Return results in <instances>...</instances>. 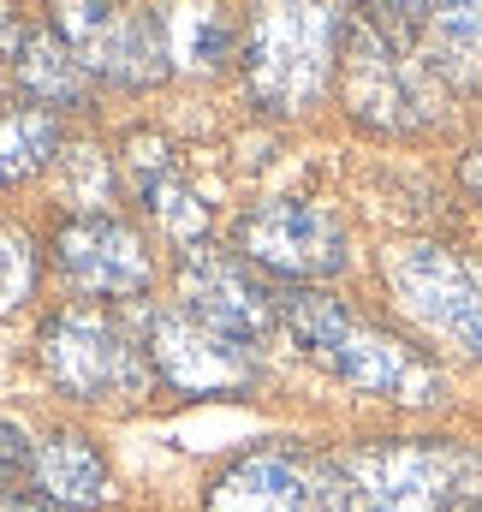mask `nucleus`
<instances>
[{"label":"nucleus","instance_id":"obj_23","mask_svg":"<svg viewBox=\"0 0 482 512\" xmlns=\"http://www.w3.org/2000/svg\"><path fill=\"white\" fill-rule=\"evenodd\" d=\"M453 512H482V495H477V501H465V507H453Z\"/></svg>","mask_w":482,"mask_h":512},{"label":"nucleus","instance_id":"obj_2","mask_svg":"<svg viewBox=\"0 0 482 512\" xmlns=\"http://www.w3.org/2000/svg\"><path fill=\"white\" fill-rule=\"evenodd\" d=\"M340 48L334 0H256L244 30V84L268 114H304L328 90Z\"/></svg>","mask_w":482,"mask_h":512},{"label":"nucleus","instance_id":"obj_17","mask_svg":"<svg viewBox=\"0 0 482 512\" xmlns=\"http://www.w3.org/2000/svg\"><path fill=\"white\" fill-rule=\"evenodd\" d=\"M54 155H60V120L48 108H18L0 120V185L42 173Z\"/></svg>","mask_w":482,"mask_h":512},{"label":"nucleus","instance_id":"obj_22","mask_svg":"<svg viewBox=\"0 0 482 512\" xmlns=\"http://www.w3.org/2000/svg\"><path fill=\"white\" fill-rule=\"evenodd\" d=\"M18 42H24V36H18V24H12L6 6H0V48H18Z\"/></svg>","mask_w":482,"mask_h":512},{"label":"nucleus","instance_id":"obj_12","mask_svg":"<svg viewBox=\"0 0 482 512\" xmlns=\"http://www.w3.org/2000/svg\"><path fill=\"white\" fill-rule=\"evenodd\" d=\"M54 262H60V274L78 292H96V298H125V292L149 286V251L114 215H72V221H60Z\"/></svg>","mask_w":482,"mask_h":512},{"label":"nucleus","instance_id":"obj_15","mask_svg":"<svg viewBox=\"0 0 482 512\" xmlns=\"http://www.w3.org/2000/svg\"><path fill=\"white\" fill-rule=\"evenodd\" d=\"M161 36H167V66L179 72H221L233 60V24L215 0H179L161 12Z\"/></svg>","mask_w":482,"mask_h":512},{"label":"nucleus","instance_id":"obj_10","mask_svg":"<svg viewBox=\"0 0 482 512\" xmlns=\"http://www.w3.org/2000/svg\"><path fill=\"white\" fill-rule=\"evenodd\" d=\"M179 298H185V316H197L203 328H215V334H227L239 346H256L280 322V298L268 286H256L239 262L215 256L209 245L185 251V262H179Z\"/></svg>","mask_w":482,"mask_h":512},{"label":"nucleus","instance_id":"obj_11","mask_svg":"<svg viewBox=\"0 0 482 512\" xmlns=\"http://www.w3.org/2000/svg\"><path fill=\"white\" fill-rule=\"evenodd\" d=\"M149 358L161 370V382L179 393H239L256 382V364L239 340L203 328L185 310H155L149 316Z\"/></svg>","mask_w":482,"mask_h":512},{"label":"nucleus","instance_id":"obj_16","mask_svg":"<svg viewBox=\"0 0 482 512\" xmlns=\"http://www.w3.org/2000/svg\"><path fill=\"white\" fill-rule=\"evenodd\" d=\"M12 66H18L24 96L42 102L48 114H54V108H84V66H78V54H72L54 30H30V36L12 48Z\"/></svg>","mask_w":482,"mask_h":512},{"label":"nucleus","instance_id":"obj_14","mask_svg":"<svg viewBox=\"0 0 482 512\" xmlns=\"http://www.w3.org/2000/svg\"><path fill=\"white\" fill-rule=\"evenodd\" d=\"M30 471H36V489H42L54 507H66V512L102 507V501L114 495V489H108V465H102V453H96L84 435H72V429L48 435V441L36 447Z\"/></svg>","mask_w":482,"mask_h":512},{"label":"nucleus","instance_id":"obj_20","mask_svg":"<svg viewBox=\"0 0 482 512\" xmlns=\"http://www.w3.org/2000/svg\"><path fill=\"white\" fill-rule=\"evenodd\" d=\"M66 197L72 203H102L108 197V161H102V149H72L66 155Z\"/></svg>","mask_w":482,"mask_h":512},{"label":"nucleus","instance_id":"obj_3","mask_svg":"<svg viewBox=\"0 0 482 512\" xmlns=\"http://www.w3.org/2000/svg\"><path fill=\"white\" fill-rule=\"evenodd\" d=\"M358 512H453L482 495V453L459 441H369L340 459Z\"/></svg>","mask_w":482,"mask_h":512},{"label":"nucleus","instance_id":"obj_4","mask_svg":"<svg viewBox=\"0 0 482 512\" xmlns=\"http://www.w3.org/2000/svg\"><path fill=\"white\" fill-rule=\"evenodd\" d=\"M346 102L375 131H417L435 114V72L417 48L387 36L375 18H352L346 30Z\"/></svg>","mask_w":482,"mask_h":512},{"label":"nucleus","instance_id":"obj_21","mask_svg":"<svg viewBox=\"0 0 482 512\" xmlns=\"http://www.w3.org/2000/svg\"><path fill=\"white\" fill-rule=\"evenodd\" d=\"M459 179H465V191H471V197L482 203V149H471V155H465V167H459Z\"/></svg>","mask_w":482,"mask_h":512},{"label":"nucleus","instance_id":"obj_13","mask_svg":"<svg viewBox=\"0 0 482 512\" xmlns=\"http://www.w3.org/2000/svg\"><path fill=\"white\" fill-rule=\"evenodd\" d=\"M125 155H131V185H137L143 209L161 221V233L179 239V245H203V233H209V203L179 179L173 149H167L161 137L137 131V137H125Z\"/></svg>","mask_w":482,"mask_h":512},{"label":"nucleus","instance_id":"obj_9","mask_svg":"<svg viewBox=\"0 0 482 512\" xmlns=\"http://www.w3.org/2000/svg\"><path fill=\"white\" fill-rule=\"evenodd\" d=\"M42 364L72 399H114L143 387V364L131 340L96 310H60L42 328Z\"/></svg>","mask_w":482,"mask_h":512},{"label":"nucleus","instance_id":"obj_19","mask_svg":"<svg viewBox=\"0 0 482 512\" xmlns=\"http://www.w3.org/2000/svg\"><path fill=\"white\" fill-rule=\"evenodd\" d=\"M30 447H24V435L12 429V423H0V512H42L30 501V489H24V477H30Z\"/></svg>","mask_w":482,"mask_h":512},{"label":"nucleus","instance_id":"obj_1","mask_svg":"<svg viewBox=\"0 0 482 512\" xmlns=\"http://www.w3.org/2000/svg\"><path fill=\"white\" fill-rule=\"evenodd\" d=\"M280 322L310 364H322L334 382L358 387L369 399H393V405H435L441 399V376L429 358H417L405 340L363 322L358 310H346L328 292H304V286L286 292Z\"/></svg>","mask_w":482,"mask_h":512},{"label":"nucleus","instance_id":"obj_5","mask_svg":"<svg viewBox=\"0 0 482 512\" xmlns=\"http://www.w3.org/2000/svg\"><path fill=\"white\" fill-rule=\"evenodd\" d=\"M381 268H387L393 298L429 334L482 358V262L447 251V245H429V239H411V245H393Z\"/></svg>","mask_w":482,"mask_h":512},{"label":"nucleus","instance_id":"obj_7","mask_svg":"<svg viewBox=\"0 0 482 512\" xmlns=\"http://www.w3.org/2000/svg\"><path fill=\"white\" fill-rule=\"evenodd\" d=\"M209 512H358V501L340 465L298 447H256L215 477Z\"/></svg>","mask_w":482,"mask_h":512},{"label":"nucleus","instance_id":"obj_8","mask_svg":"<svg viewBox=\"0 0 482 512\" xmlns=\"http://www.w3.org/2000/svg\"><path fill=\"white\" fill-rule=\"evenodd\" d=\"M239 251L256 268H274L286 280H334L352 262L340 215L322 203H298V197H274L250 209L239 227Z\"/></svg>","mask_w":482,"mask_h":512},{"label":"nucleus","instance_id":"obj_6","mask_svg":"<svg viewBox=\"0 0 482 512\" xmlns=\"http://www.w3.org/2000/svg\"><path fill=\"white\" fill-rule=\"evenodd\" d=\"M54 36L78 54L84 72H102L114 84L143 90L167 78L161 12H137L120 0H54Z\"/></svg>","mask_w":482,"mask_h":512},{"label":"nucleus","instance_id":"obj_18","mask_svg":"<svg viewBox=\"0 0 482 512\" xmlns=\"http://www.w3.org/2000/svg\"><path fill=\"white\" fill-rule=\"evenodd\" d=\"M36 286V251L18 227H0V310H18Z\"/></svg>","mask_w":482,"mask_h":512}]
</instances>
